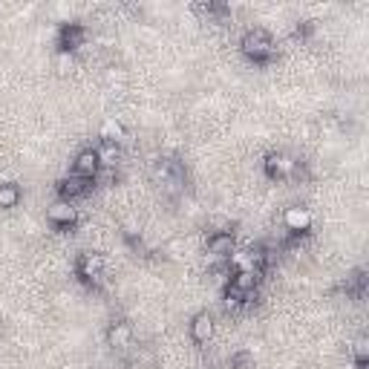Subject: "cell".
Listing matches in <instances>:
<instances>
[{"label":"cell","instance_id":"5b68a950","mask_svg":"<svg viewBox=\"0 0 369 369\" xmlns=\"http://www.w3.org/2000/svg\"><path fill=\"white\" fill-rule=\"evenodd\" d=\"M237 251V240H234V231H214L208 237V254L219 263H228L231 254Z\"/></svg>","mask_w":369,"mask_h":369},{"label":"cell","instance_id":"9a60e30c","mask_svg":"<svg viewBox=\"0 0 369 369\" xmlns=\"http://www.w3.org/2000/svg\"><path fill=\"white\" fill-rule=\"evenodd\" d=\"M254 366H257V360H254V352H248V349L231 355V369H254Z\"/></svg>","mask_w":369,"mask_h":369},{"label":"cell","instance_id":"2e32d148","mask_svg":"<svg viewBox=\"0 0 369 369\" xmlns=\"http://www.w3.org/2000/svg\"><path fill=\"white\" fill-rule=\"evenodd\" d=\"M101 138L104 142H119L121 145V138H124V127L119 121H107L104 130H101Z\"/></svg>","mask_w":369,"mask_h":369},{"label":"cell","instance_id":"4fadbf2b","mask_svg":"<svg viewBox=\"0 0 369 369\" xmlns=\"http://www.w3.org/2000/svg\"><path fill=\"white\" fill-rule=\"evenodd\" d=\"M96 153H99L101 167L113 170V167L119 165V159H121V145H119V142H104V138H101V145L96 148Z\"/></svg>","mask_w":369,"mask_h":369},{"label":"cell","instance_id":"8fae6325","mask_svg":"<svg viewBox=\"0 0 369 369\" xmlns=\"http://www.w3.org/2000/svg\"><path fill=\"white\" fill-rule=\"evenodd\" d=\"M188 332H191V341H194V343H208V341L214 338V317H211L208 312H197V314L191 317Z\"/></svg>","mask_w":369,"mask_h":369},{"label":"cell","instance_id":"e0dca14e","mask_svg":"<svg viewBox=\"0 0 369 369\" xmlns=\"http://www.w3.org/2000/svg\"><path fill=\"white\" fill-rule=\"evenodd\" d=\"M366 346H369L366 338H358V341H355V346H352V358H355V363H369V358H366Z\"/></svg>","mask_w":369,"mask_h":369},{"label":"cell","instance_id":"30bf717a","mask_svg":"<svg viewBox=\"0 0 369 369\" xmlns=\"http://www.w3.org/2000/svg\"><path fill=\"white\" fill-rule=\"evenodd\" d=\"M283 225H286L289 234L303 237L306 231L312 228V214H309L306 208H300V205H292V208H286V214H283Z\"/></svg>","mask_w":369,"mask_h":369},{"label":"cell","instance_id":"6da1fadb","mask_svg":"<svg viewBox=\"0 0 369 369\" xmlns=\"http://www.w3.org/2000/svg\"><path fill=\"white\" fill-rule=\"evenodd\" d=\"M240 50L251 64L265 67L274 58V40H271V35L265 29H248L243 35V40H240Z\"/></svg>","mask_w":369,"mask_h":369},{"label":"cell","instance_id":"7a4b0ae2","mask_svg":"<svg viewBox=\"0 0 369 369\" xmlns=\"http://www.w3.org/2000/svg\"><path fill=\"white\" fill-rule=\"evenodd\" d=\"M75 274H78V280L84 286L101 289V280H104V257L101 254H92V251H84L75 260Z\"/></svg>","mask_w":369,"mask_h":369},{"label":"cell","instance_id":"ba28073f","mask_svg":"<svg viewBox=\"0 0 369 369\" xmlns=\"http://www.w3.org/2000/svg\"><path fill=\"white\" fill-rule=\"evenodd\" d=\"M133 341H136V332H133V326H130L127 320H113V323H110V329H107V346L124 352V349L133 346Z\"/></svg>","mask_w":369,"mask_h":369},{"label":"cell","instance_id":"8992f818","mask_svg":"<svg viewBox=\"0 0 369 369\" xmlns=\"http://www.w3.org/2000/svg\"><path fill=\"white\" fill-rule=\"evenodd\" d=\"M92 184H96L92 179H84V176L70 173V176H64V179L58 182V197H61L64 202H72V199H78V197H87Z\"/></svg>","mask_w":369,"mask_h":369},{"label":"cell","instance_id":"277c9868","mask_svg":"<svg viewBox=\"0 0 369 369\" xmlns=\"http://www.w3.org/2000/svg\"><path fill=\"white\" fill-rule=\"evenodd\" d=\"M84 40H87V26L84 23H78V21L61 23V29H58V53L61 55L75 53L78 46H84Z\"/></svg>","mask_w":369,"mask_h":369},{"label":"cell","instance_id":"9c48e42d","mask_svg":"<svg viewBox=\"0 0 369 369\" xmlns=\"http://www.w3.org/2000/svg\"><path fill=\"white\" fill-rule=\"evenodd\" d=\"M46 219H50L55 228H72L78 222V211L72 208V202L58 199V202H53L50 208H46Z\"/></svg>","mask_w":369,"mask_h":369},{"label":"cell","instance_id":"52a82bcc","mask_svg":"<svg viewBox=\"0 0 369 369\" xmlns=\"http://www.w3.org/2000/svg\"><path fill=\"white\" fill-rule=\"evenodd\" d=\"M72 173H75V176H84V179H92V182H96V176L101 173V162H99V153H96V148H84V150L75 156V162H72Z\"/></svg>","mask_w":369,"mask_h":369},{"label":"cell","instance_id":"3957f363","mask_svg":"<svg viewBox=\"0 0 369 369\" xmlns=\"http://www.w3.org/2000/svg\"><path fill=\"white\" fill-rule=\"evenodd\" d=\"M297 167H300V162H294L289 153H268L265 156V162H263V170H265V176L268 179H274V182H283V179H292L294 173H297Z\"/></svg>","mask_w":369,"mask_h":369},{"label":"cell","instance_id":"7c38bea8","mask_svg":"<svg viewBox=\"0 0 369 369\" xmlns=\"http://www.w3.org/2000/svg\"><path fill=\"white\" fill-rule=\"evenodd\" d=\"M260 280H263V274H257V271H231V277H228L225 283L234 286L243 294H254L257 286H260Z\"/></svg>","mask_w":369,"mask_h":369},{"label":"cell","instance_id":"5bb4252c","mask_svg":"<svg viewBox=\"0 0 369 369\" xmlns=\"http://www.w3.org/2000/svg\"><path fill=\"white\" fill-rule=\"evenodd\" d=\"M21 188L15 182H4L0 184V208L4 211H12V208H18V202H21Z\"/></svg>","mask_w":369,"mask_h":369}]
</instances>
